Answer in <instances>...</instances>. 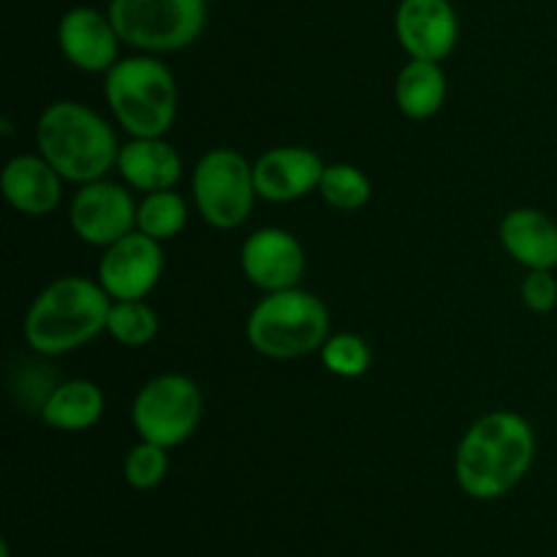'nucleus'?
Here are the masks:
<instances>
[{
	"mask_svg": "<svg viewBox=\"0 0 557 557\" xmlns=\"http://www.w3.org/2000/svg\"><path fill=\"white\" fill-rule=\"evenodd\" d=\"M305 248L292 232L277 226L256 228L239 250L245 277L264 294L299 286L305 275Z\"/></svg>",
	"mask_w": 557,
	"mask_h": 557,
	"instance_id": "9b49d317",
	"label": "nucleus"
},
{
	"mask_svg": "<svg viewBox=\"0 0 557 557\" xmlns=\"http://www.w3.org/2000/svg\"><path fill=\"white\" fill-rule=\"evenodd\" d=\"M109 20L120 41L147 54L180 52L196 44L207 25V0H112Z\"/></svg>",
	"mask_w": 557,
	"mask_h": 557,
	"instance_id": "423d86ee",
	"label": "nucleus"
},
{
	"mask_svg": "<svg viewBox=\"0 0 557 557\" xmlns=\"http://www.w3.org/2000/svg\"><path fill=\"white\" fill-rule=\"evenodd\" d=\"M536 457V433L515 411H493L471 424L455 455V476L473 500H498L528 476Z\"/></svg>",
	"mask_w": 557,
	"mask_h": 557,
	"instance_id": "f257e3e1",
	"label": "nucleus"
},
{
	"mask_svg": "<svg viewBox=\"0 0 557 557\" xmlns=\"http://www.w3.org/2000/svg\"><path fill=\"white\" fill-rule=\"evenodd\" d=\"M395 33L408 58L441 63L455 52L460 20L449 0H400Z\"/></svg>",
	"mask_w": 557,
	"mask_h": 557,
	"instance_id": "f8f14e48",
	"label": "nucleus"
},
{
	"mask_svg": "<svg viewBox=\"0 0 557 557\" xmlns=\"http://www.w3.org/2000/svg\"><path fill=\"white\" fill-rule=\"evenodd\" d=\"M196 210L212 228H237L253 212L256 190L253 163L232 147L205 152L194 169Z\"/></svg>",
	"mask_w": 557,
	"mask_h": 557,
	"instance_id": "0eeeda50",
	"label": "nucleus"
},
{
	"mask_svg": "<svg viewBox=\"0 0 557 557\" xmlns=\"http://www.w3.org/2000/svg\"><path fill=\"white\" fill-rule=\"evenodd\" d=\"M395 101L408 120H430L446 101V74L433 60H408L395 82Z\"/></svg>",
	"mask_w": 557,
	"mask_h": 557,
	"instance_id": "6ab92c4d",
	"label": "nucleus"
},
{
	"mask_svg": "<svg viewBox=\"0 0 557 557\" xmlns=\"http://www.w3.org/2000/svg\"><path fill=\"white\" fill-rule=\"evenodd\" d=\"M163 275V248L139 228L103 248L98 283L112 299H145Z\"/></svg>",
	"mask_w": 557,
	"mask_h": 557,
	"instance_id": "9d476101",
	"label": "nucleus"
},
{
	"mask_svg": "<svg viewBox=\"0 0 557 557\" xmlns=\"http://www.w3.org/2000/svg\"><path fill=\"white\" fill-rule=\"evenodd\" d=\"M112 297L98 281L82 275L54 277L27 308L22 335L41 357L76 351L107 332Z\"/></svg>",
	"mask_w": 557,
	"mask_h": 557,
	"instance_id": "f03ea898",
	"label": "nucleus"
},
{
	"mask_svg": "<svg viewBox=\"0 0 557 557\" xmlns=\"http://www.w3.org/2000/svg\"><path fill=\"white\" fill-rule=\"evenodd\" d=\"M0 188L16 212L30 218L49 215L63 201V177L41 152L11 158L0 174Z\"/></svg>",
	"mask_w": 557,
	"mask_h": 557,
	"instance_id": "2eb2a0df",
	"label": "nucleus"
},
{
	"mask_svg": "<svg viewBox=\"0 0 557 557\" xmlns=\"http://www.w3.org/2000/svg\"><path fill=\"white\" fill-rule=\"evenodd\" d=\"M321 362L341 379H359L370 370L373 354H370L364 337L354 335V332H341V335L326 337V343L321 346Z\"/></svg>",
	"mask_w": 557,
	"mask_h": 557,
	"instance_id": "5701e85b",
	"label": "nucleus"
},
{
	"mask_svg": "<svg viewBox=\"0 0 557 557\" xmlns=\"http://www.w3.org/2000/svg\"><path fill=\"white\" fill-rule=\"evenodd\" d=\"M498 237L506 253L528 272L557 267V223L547 212L536 207H517L506 212Z\"/></svg>",
	"mask_w": 557,
	"mask_h": 557,
	"instance_id": "f3484780",
	"label": "nucleus"
},
{
	"mask_svg": "<svg viewBox=\"0 0 557 557\" xmlns=\"http://www.w3.org/2000/svg\"><path fill=\"white\" fill-rule=\"evenodd\" d=\"M128 188L141 194L172 190L183 177V158L163 136H134L128 145H120L114 166Z\"/></svg>",
	"mask_w": 557,
	"mask_h": 557,
	"instance_id": "dca6fc26",
	"label": "nucleus"
},
{
	"mask_svg": "<svg viewBox=\"0 0 557 557\" xmlns=\"http://www.w3.org/2000/svg\"><path fill=\"white\" fill-rule=\"evenodd\" d=\"M169 473V449L150 444V441H139L134 449H128L123 460V479L128 487L139 490H156L158 484L166 479Z\"/></svg>",
	"mask_w": 557,
	"mask_h": 557,
	"instance_id": "b1692460",
	"label": "nucleus"
},
{
	"mask_svg": "<svg viewBox=\"0 0 557 557\" xmlns=\"http://www.w3.org/2000/svg\"><path fill=\"white\" fill-rule=\"evenodd\" d=\"M103 406H107V400H103L101 386L92 384V381H60L44 397L41 419L58 433H85L101 422Z\"/></svg>",
	"mask_w": 557,
	"mask_h": 557,
	"instance_id": "a211bd4d",
	"label": "nucleus"
},
{
	"mask_svg": "<svg viewBox=\"0 0 557 557\" xmlns=\"http://www.w3.org/2000/svg\"><path fill=\"white\" fill-rule=\"evenodd\" d=\"M326 163L310 147L286 145L261 152L253 163L259 199L286 205L319 190Z\"/></svg>",
	"mask_w": 557,
	"mask_h": 557,
	"instance_id": "4468645a",
	"label": "nucleus"
},
{
	"mask_svg": "<svg viewBox=\"0 0 557 557\" xmlns=\"http://www.w3.org/2000/svg\"><path fill=\"white\" fill-rule=\"evenodd\" d=\"M107 332L125 348H145L158 335V313L145 299H112Z\"/></svg>",
	"mask_w": 557,
	"mask_h": 557,
	"instance_id": "412c9836",
	"label": "nucleus"
},
{
	"mask_svg": "<svg viewBox=\"0 0 557 557\" xmlns=\"http://www.w3.org/2000/svg\"><path fill=\"white\" fill-rule=\"evenodd\" d=\"M136 212H139V205L134 201L131 190L101 177L76 190L69 207V221L82 243L109 248L125 234L134 232Z\"/></svg>",
	"mask_w": 557,
	"mask_h": 557,
	"instance_id": "1a4fd4ad",
	"label": "nucleus"
},
{
	"mask_svg": "<svg viewBox=\"0 0 557 557\" xmlns=\"http://www.w3.org/2000/svg\"><path fill=\"white\" fill-rule=\"evenodd\" d=\"M321 199L341 212L362 210L373 196L370 177L354 163H330L324 169V177L319 185Z\"/></svg>",
	"mask_w": 557,
	"mask_h": 557,
	"instance_id": "4be33fe9",
	"label": "nucleus"
},
{
	"mask_svg": "<svg viewBox=\"0 0 557 557\" xmlns=\"http://www.w3.org/2000/svg\"><path fill=\"white\" fill-rule=\"evenodd\" d=\"M103 96L131 136H166L177 120V82L169 65L152 54L117 60L103 74Z\"/></svg>",
	"mask_w": 557,
	"mask_h": 557,
	"instance_id": "20e7f679",
	"label": "nucleus"
},
{
	"mask_svg": "<svg viewBox=\"0 0 557 557\" xmlns=\"http://www.w3.org/2000/svg\"><path fill=\"white\" fill-rule=\"evenodd\" d=\"M36 147L65 183L85 185L117 166L112 125L79 101H54L38 114Z\"/></svg>",
	"mask_w": 557,
	"mask_h": 557,
	"instance_id": "7ed1b4c3",
	"label": "nucleus"
},
{
	"mask_svg": "<svg viewBox=\"0 0 557 557\" xmlns=\"http://www.w3.org/2000/svg\"><path fill=\"white\" fill-rule=\"evenodd\" d=\"M188 223V205L180 194L172 190H156V194H145L139 201V212H136V228L147 237L166 243L174 239Z\"/></svg>",
	"mask_w": 557,
	"mask_h": 557,
	"instance_id": "aec40b11",
	"label": "nucleus"
},
{
	"mask_svg": "<svg viewBox=\"0 0 557 557\" xmlns=\"http://www.w3.org/2000/svg\"><path fill=\"white\" fill-rule=\"evenodd\" d=\"M250 348L267 359H299L321 351L330 337V310L324 299L305 288L270 292L245 324Z\"/></svg>",
	"mask_w": 557,
	"mask_h": 557,
	"instance_id": "39448f33",
	"label": "nucleus"
},
{
	"mask_svg": "<svg viewBox=\"0 0 557 557\" xmlns=\"http://www.w3.org/2000/svg\"><path fill=\"white\" fill-rule=\"evenodd\" d=\"M522 302L533 313H549L557 308V281L553 270H531L520 286Z\"/></svg>",
	"mask_w": 557,
	"mask_h": 557,
	"instance_id": "393cba45",
	"label": "nucleus"
},
{
	"mask_svg": "<svg viewBox=\"0 0 557 557\" xmlns=\"http://www.w3.org/2000/svg\"><path fill=\"white\" fill-rule=\"evenodd\" d=\"M205 411L199 384L183 373H161L134 397L131 419L141 441L174 449L196 433Z\"/></svg>",
	"mask_w": 557,
	"mask_h": 557,
	"instance_id": "6e6552de",
	"label": "nucleus"
},
{
	"mask_svg": "<svg viewBox=\"0 0 557 557\" xmlns=\"http://www.w3.org/2000/svg\"><path fill=\"white\" fill-rule=\"evenodd\" d=\"M120 36L109 14L90 5H74L58 22V47L74 69L87 74H107L117 63Z\"/></svg>",
	"mask_w": 557,
	"mask_h": 557,
	"instance_id": "ddd939ff",
	"label": "nucleus"
}]
</instances>
